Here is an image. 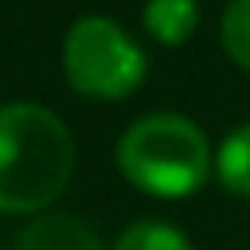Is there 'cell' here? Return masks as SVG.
<instances>
[{
    "label": "cell",
    "mask_w": 250,
    "mask_h": 250,
    "mask_svg": "<svg viewBox=\"0 0 250 250\" xmlns=\"http://www.w3.org/2000/svg\"><path fill=\"white\" fill-rule=\"evenodd\" d=\"M74 136L55 110L19 100L0 107V213H44L74 177Z\"/></svg>",
    "instance_id": "cell-1"
},
{
    "label": "cell",
    "mask_w": 250,
    "mask_h": 250,
    "mask_svg": "<svg viewBox=\"0 0 250 250\" xmlns=\"http://www.w3.org/2000/svg\"><path fill=\"white\" fill-rule=\"evenodd\" d=\"M122 177L144 195L188 199L210 180L213 151L206 133L184 114H144L122 133L114 147Z\"/></svg>",
    "instance_id": "cell-2"
},
{
    "label": "cell",
    "mask_w": 250,
    "mask_h": 250,
    "mask_svg": "<svg viewBox=\"0 0 250 250\" xmlns=\"http://www.w3.org/2000/svg\"><path fill=\"white\" fill-rule=\"evenodd\" d=\"M62 74L74 92L110 103L140 88L144 74H147V55L114 19L85 15L66 30Z\"/></svg>",
    "instance_id": "cell-3"
},
{
    "label": "cell",
    "mask_w": 250,
    "mask_h": 250,
    "mask_svg": "<svg viewBox=\"0 0 250 250\" xmlns=\"http://www.w3.org/2000/svg\"><path fill=\"white\" fill-rule=\"evenodd\" d=\"M15 250H103L96 228L74 213H33L15 235Z\"/></svg>",
    "instance_id": "cell-4"
},
{
    "label": "cell",
    "mask_w": 250,
    "mask_h": 250,
    "mask_svg": "<svg viewBox=\"0 0 250 250\" xmlns=\"http://www.w3.org/2000/svg\"><path fill=\"white\" fill-rule=\"evenodd\" d=\"M144 30L162 48L188 44L199 30V0H147L144 4Z\"/></svg>",
    "instance_id": "cell-5"
},
{
    "label": "cell",
    "mask_w": 250,
    "mask_h": 250,
    "mask_svg": "<svg viewBox=\"0 0 250 250\" xmlns=\"http://www.w3.org/2000/svg\"><path fill=\"white\" fill-rule=\"evenodd\" d=\"M213 173L228 195L250 199V122L235 125L221 140L217 155H213Z\"/></svg>",
    "instance_id": "cell-6"
},
{
    "label": "cell",
    "mask_w": 250,
    "mask_h": 250,
    "mask_svg": "<svg viewBox=\"0 0 250 250\" xmlns=\"http://www.w3.org/2000/svg\"><path fill=\"white\" fill-rule=\"evenodd\" d=\"M110 250H191V239L166 221H133Z\"/></svg>",
    "instance_id": "cell-7"
},
{
    "label": "cell",
    "mask_w": 250,
    "mask_h": 250,
    "mask_svg": "<svg viewBox=\"0 0 250 250\" xmlns=\"http://www.w3.org/2000/svg\"><path fill=\"white\" fill-rule=\"evenodd\" d=\"M221 44L228 59L250 70V0H228L221 11Z\"/></svg>",
    "instance_id": "cell-8"
}]
</instances>
